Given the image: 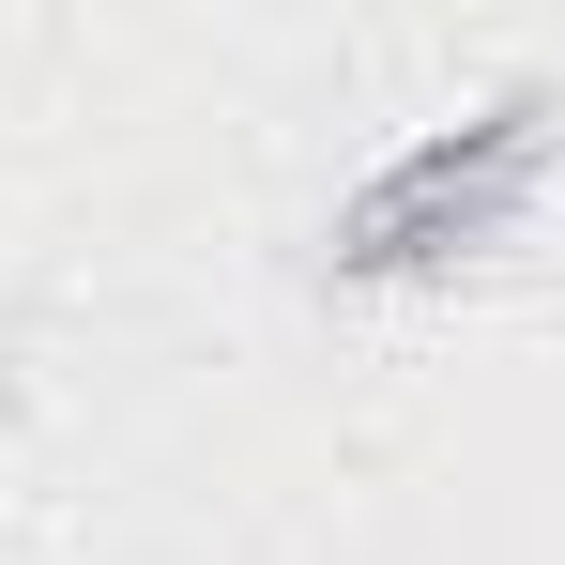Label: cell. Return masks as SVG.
<instances>
[{"label": "cell", "mask_w": 565, "mask_h": 565, "mask_svg": "<svg viewBox=\"0 0 565 565\" xmlns=\"http://www.w3.org/2000/svg\"><path fill=\"white\" fill-rule=\"evenodd\" d=\"M551 169H565V93H551V77H504L489 107L413 122L367 184L321 214L306 276H321V290H428V276H473L489 245H520V214L551 199Z\"/></svg>", "instance_id": "6da1fadb"}]
</instances>
